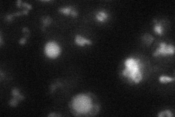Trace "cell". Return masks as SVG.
Listing matches in <instances>:
<instances>
[{
    "instance_id": "1",
    "label": "cell",
    "mask_w": 175,
    "mask_h": 117,
    "mask_svg": "<svg viewBox=\"0 0 175 117\" xmlns=\"http://www.w3.org/2000/svg\"><path fill=\"white\" fill-rule=\"evenodd\" d=\"M69 109L74 116H95L101 111V104L99 100L93 93L81 92L70 100Z\"/></svg>"
},
{
    "instance_id": "2",
    "label": "cell",
    "mask_w": 175,
    "mask_h": 117,
    "mask_svg": "<svg viewBox=\"0 0 175 117\" xmlns=\"http://www.w3.org/2000/svg\"><path fill=\"white\" fill-rule=\"evenodd\" d=\"M149 62L142 56H130L122 61L120 76L131 85H138L144 80Z\"/></svg>"
},
{
    "instance_id": "3",
    "label": "cell",
    "mask_w": 175,
    "mask_h": 117,
    "mask_svg": "<svg viewBox=\"0 0 175 117\" xmlns=\"http://www.w3.org/2000/svg\"><path fill=\"white\" fill-rule=\"evenodd\" d=\"M44 54L48 59H56L61 54V47L57 42L48 41L44 46Z\"/></svg>"
},
{
    "instance_id": "4",
    "label": "cell",
    "mask_w": 175,
    "mask_h": 117,
    "mask_svg": "<svg viewBox=\"0 0 175 117\" xmlns=\"http://www.w3.org/2000/svg\"><path fill=\"white\" fill-rule=\"evenodd\" d=\"M174 54V45L173 44H166L163 42H161L159 43L158 47L152 54V56L155 57H158L159 56L166 57L168 56H173Z\"/></svg>"
},
{
    "instance_id": "5",
    "label": "cell",
    "mask_w": 175,
    "mask_h": 117,
    "mask_svg": "<svg viewBox=\"0 0 175 117\" xmlns=\"http://www.w3.org/2000/svg\"><path fill=\"white\" fill-rule=\"evenodd\" d=\"M11 94H12V98H11L9 101V105L12 108L17 107L19 103L25 99V97L22 95L18 88H14L11 92Z\"/></svg>"
},
{
    "instance_id": "6",
    "label": "cell",
    "mask_w": 175,
    "mask_h": 117,
    "mask_svg": "<svg viewBox=\"0 0 175 117\" xmlns=\"http://www.w3.org/2000/svg\"><path fill=\"white\" fill-rule=\"evenodd\" d=\"M58 12L65 15H71L73 18H77L78 16V10H75L74 8H72V6L59 8L58 10Z\"/></svg>"
},
{
    "instance_id": "7",
    "label": "cell",
    "mask_w": 175,
    "mask_h": 117,
    "mask_svg": "<svg viewBox=\"0 0 175 117\" xmlns=\"http://www.w3.org/2000/svg\"><path fill=\"white\" fill-rule=\"evenodd\" d=\"M74 41L76 45L80 46V47H84L85 45H91L93 44L91 40L85 38L84 37L81 36L80 35H76L75 37H74Z\"/></svg>"
},
{
    "instance_id": "8",
    "label": "cell",
    "mask_w": 175,
    "mask_h": 117,
    "mask_svg": "<svg viewBox=\"0 0 175 117\" xmlns=\"http://www.w3.org/2000/svg\"><path fill=\"white\" fill-rule=\"evenodd\" d=\"M95 19L98 23H105L109 19V14L105 10H99L96 13Z\"/></svg>"
},
{
    "instance_id": "9",
    "label": "cell",
    "mask_w": 175,
    "mask_h": 117,
    "mask_svg": "<svg viewBox=\"0 0 175 117\" xmlns=\"http://www.w3.org/2000/svg\"><path fill=\"white\" fill-rule=\"evenodd\" d=\"M153 23H155L154 27H153V30L155 34L158 35H163V24L161 22H158V20L154 19L153 20Z\"/></svg>"
},
{
    "instance_id": "10",
    "label": "cell",
    "mask_w": 175,
    "mask_h": 117,
    "mask_svg": "<svg viewBox=\"0 0 175 117\" xmlns=\"http://www.w3.org/2000/svg\"><path fill=\"white\" fill-rule=\"evenodd\" d=\"M41 20H42V27H41V30L42 31V32H45V29L52 24V19H51V17L49 16V15H45V16L42 17Z\"/></svg>"
},
{
    "instance_id": "11",
    "label": "cell",
    "mask_w": 175,
    "mask_h": 117,
    "mask_svg": "<svg viewBox=\"0 0 175 117\" xmlns=\"http://www.w3.org/2000/svg\"><path fill=\"white\" fill-rule=\"evenodd\" d=\"M142 41H143L144 43L146 44V45L148 46L150 45L153 42V40H154V37H153L150 34H148V33L144 34L143 36H142Z\"/></svg>"
},
{
    "instance_id": "12",
    "label": "cell",
    "mask_w": 175,
    "mask_h": 117,
    "mask_svg": "<svg viewBox=\"0 0 175 117\" xmlns=\"http://www.w3.org/2000/svg\"><path fill=\"white\" fill-rule=\"evenodd\" d=\"M158 80L161 83H168L173 82L174 81V78H170V77L166 76H161L159 77Z\"/></svg>"
},
{
    "instance_id": "13",
    "label": "cell",
    "mask_w": 175,
    "mask_h": 117,
    "mask_svg": "<svg viewBox=\"0 0 175 117\" xmlns=\"http://www.w3.org/2000/svg\"><path fill=\"white\" fill-rule=\"evenodd\" d=\"M173 114H172L169 110H164V111H162L160 112V113L158 114V116L159 117H163V116H167V117H172Z\"/></svg>"
},
{
    "instance_id": "14",
    "label": "cell",
    "mask_w": 175,
    "mask_h": 117,
    "mask_svg": "<svg viewBox=\"0 0 175 117\" xmlns=\"http://www.w3.org/2000/svg\"><path fill=\"white\" fill-rule=\"evenodd\" d=\"M61 87H62V84H61V82L53 83H52V84L51 85V87H50V93H53L54 91L57 89V88Z\"/></svg>"
},
{
    "instance_id": "15",
    "label": "cell",
    "mask_w": 175,
    "mask_h": 117,
    "mask_svg": "<svg viewBox=\"0 0 175 117\" xmlns=\"http://www.w3.org/2000/svg\"><path fill=\"white\" fill-rule=\"evenodd\" d=\"M22 32L24 34V37H27V38L30 37V30L27 27H23L22 29Z\"/></svg>"
},
{
    "instance_id": "16",
    "label": "cell",
    "mask_w": 175,
    "mask_h": 117,
    "mask_svg": "<svg viewBox=\"0 0 175 117\" xmlns=\"http://www.w3.org/2000/svg\"><path fill=\"white\" fill-rule=\"evenodd\" d=\"M14 19H15V17H14V15H13V14L8 15H6V17H5V20L8 22H12Z\"/></svg>"
},
{
    "instance_id": "17",
    "label": "cell",
    "mask_w": 175,
    "mask_h": 117,
    "mask_svg": "<svg viewBox=\"0 0 175 117\" xmlns=\"http://www.w3.org/2000/svg\"><path fill=\"white\" fill-rule=\"evenodd\" d=\"M26 42H27V37H22V38L18 41V43L20 44V45H23L26 43Z\"/></svg>"
},
{
    "instance_id": "18",
    "label": "cell",
    "mask_w": 175,
    "mask_h": 117,
    "mask_svg": "<svg viewBox=\"0 0 175 117\" xmlns=\"http://www.w3.org/2000/svg\"><path fill=\"white\" fill-rule=\"evenodd\" d=\"M48 117H54V116H61V114H54V113H50V114H48Z\"/></svg>"
},
{
    "instance_id": "19",
    "label": "cell",
    "mask_w": 175,
    "mask_h": 117,
    "mask_svg": "<svg viewBox=\"0 0 175 117\" xmlns=\"http://www.w3.org/2000/svg\"><path fill=\"white\" fill-rule=\"evenodd\" d=\"M3 45V40H2V35H0V45L2 46Z\"/></svg>"
}]
</instances>
